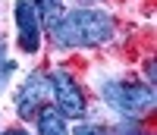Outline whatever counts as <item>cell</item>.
<instances>
[{"label":"cell","mask_w":157,"mask_h":135,"mask_svg":"<svg viewBox=\"0 0 157 135\" xmlns=\"http://www.w3.org/2000/svg\"><path fill=\"white\" fill-rule=\"evenodd\" d=\"M50 35L63 47H98L113 38V16L104 10H72L63 13Z\"/></svg>","instance_id":"1"},{"label":"cell","mask_w":157,"mask_h":135,"mask_svg":"<svg viewBox=\"0 0 157 135\" xmlns=\"http://www.w3.org/2000/svg\"><path fill=\"white\" fill-rule=\"evenodd\" d=\"M104 101H107L113 110H120L123 116H145L148 110H154L157 104V94L151 85H141V82H107L101 88Z\"/></svg>","instance_id":"2"},{"label":"cell","mask_w":157,"mask_h":135,"mask_svg":"<svg viewBox=\"0 0 157 135\" xmlns=\"http://www.w3.org/2000/svg\"><path fill=\"white\" fill-rule=\"evenodd\" d=\"M47 82H50V94H54V101H57V113L63 119H82L85 113V94L82 88H78V82L66 72V69H54L47 75Z\"/></svg>","instance_id":"3"},{"label":"cell","mask_w":157,"mask_h":135,"mask_svg":"<svg viewBox=\"0 0 157 135\" xmlns=\"http://www.w3.org/2000/svg\"><path fill=\"white\" fill-rule=\"evenodd\" d=\"M47 98H50V82H47V75L32 72V75L22 82V88L16 91V113H19L22 119H29L32 113H38V110L47 104Z\"/></svg>","instance_id":"4"},{"label":"cell","mask_w":157,"mask_h":135,"mask_svg":"<svg viewBox=\"0 0 157 135\" xmlns=\"http://www.w3.org/2000/svg\"><path fill=\"white\" fill-rule=\"evenodd\" d=\"M16 29H19V47L25 53H38V47H41V22H38L32 0H16Z\"/></svg>","instance_id":"5"},{"label":"cell","mask_w":157,"mask_h":135,"mask_svg":"<svg viewBox=\"0 0 157 135\" xmlns=\"http://www.w3.org/2000/svg\"><path fill=\"white\" fill-rule=\"evenodd\" d=\"M32 6L38 13V22H44L47 32H54L57 22L63 19V0H32Z\"/></svg>","instance_id":"6"},{"label":"cell","mask_w":157,"mask_h":135,"mask_svg":"<svg viewBox=\"0 0 157 135\" xmlns=\"http://www.w3.org/2000/svg\"><path fill=\"white\" fill-rule=\"evenodd\" d=\"M38 135H69V129H66V123H63V116L57 110L41 107L38 110Z\"/></svg>","instance_id":"7"},{"label":"cell","mask_w":157,"mask_h":135,"mask_svg":"<svg viewBox=\"0 0 157 135\" xmlns=\"http://www.w3.org/2000/svg\"><path fill=\"white\" fill-rule=\"evenodd\" d=\"M10 72H13V60H6V47L0 41V88H3V82L10 79Z\"/></svg>","instance_id":"8"},{"label":"cell","mask_w":157,"mask_h":135,"mask_svg":"<svg viewBox=\"0 0 157 135\" xmlns=\"http://www.w3.org/2000/svg\"><path fill=\"white\" fill-rule=\"evenodd\" d=\"M72 135H110L107 129H101V126H91V123H78Z\"/></svg>","instance_id":"9"},{"label":"cell","mask_w":157,"mask_h":135,"mask_svg":"<svg viewBox=\"0 0 157 135\" xmlns=\"http://www.w3.org/2000/svg\"><path fill=\"white\" fill-rule=\"evenodd\" d=\"M120 132H123V135H141V126H138V123H132V126L123 123V126H120Z\"/></svg>","instance_id":"10"},{"label":"cell","mask_w":157,"mask_h":135,"mask_svg":"<svg viewBox=\"0 0 157 135\" xmlns=\"http://www.w3.org/2000/svg\"><path fill=\"white\" fill-rule=\"evenodd\" d=\"M3 135H29V132H22V129H10V132H3Z\"/></svg>","instance_id":"11"},{"label":"cell","mask_w":157,"mask_h":135,"mask_svg":"<svg viewBox=\"0 0 157 135\" xmlns=\"http://www.w3.org/2000/svg\"><path fill=\"white\" fill-rule=\"evenodd\" d=\"M78 3H94V0H78Z\"/></svg>","instance_id":"12"}]
</instances>
